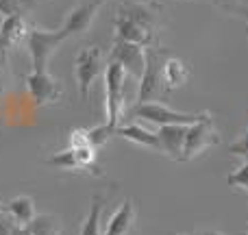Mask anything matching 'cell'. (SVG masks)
<instances>
[{
  "instance_id": "1",
  "label": "cell",
  "mask_w": 248,
  "mask_h": 235,
  "mask_svg": "<svg viewBox=\"0 0 248 235\" xmlns=\"http://www.w3.org/2000/svg\"><path fill=\"white\" fill-rule=\"evenodd\" d=\"M128 72L116 61H109L105 68V109H107V120L105 124L116 131L120 126V118L124 111V87H126Z\"/></svg>"
},
{
  "instance_id": "2",
  "label": "cell",
  "mask_w": 248,
  "mask_h": 235,
  "mask_svg": "<svg viewBox=\"0 0 248 235\" xmlns=\"http://www.w3.org/2000/svg\"><path fill=\"white\" fill-rule=\"evenodd\" d=\"M68 39L63 31H48V29H31L26 35V50L31 55L33 72H46V65L57 48Z\"/></svg>"
},
{
  "instance_id": "3",
  "label": "cell",
  "mask_w": 248,
  "mask_h": 235,
  "mask_svg": "<svg viewBox=\"0 0 248 235\" xmlns=\"http://www.w3.org/2000/svg\"><path fill=\"white\" fill-rule=\"evenodd\" d=\"M220 141L218 128L214 124L211 113H202L194 124H189L185 131V144H183V161H192L207 148L216 146Z\"/></svg>"
},
{
  "instance_id": "4",
  "label": "cell",
  "mask_w": 248,
  "mask_h": 235,
  "mask_svg": "<svg viewBox=\"0 0 248 235\" xmlns=\"http://www.w3.org/2000/svg\"><path fill=\"white\" fill-rule=\"evenodd\" d=\"M103 50L98 46H87L74 59V77H77L78 94L83 100L90 98V92L94 87V81L103 72Z\"/></svg>"
},
{
  "instance_id": "5",
  "label": "cell",
  "mask_w": 248,
  "mask_h": 235,
  "mask_svg": "<svg viewBox=\"0 0 248 235\" xmlns=\"http://www.w3.org/2000/svg\"><path fill=\"white\" fill-rule=\"evenodd\" d=\"M133 118L146 120V122H153L157 126H166V124H183V126H189L194 124L202 113H183V111H174V109L166 107L163 103H137L135 107L131 109Z\"/></svg>"
},
{
  "instance_id": "6",
  "label": "cell",
  "mask_w": 248,
  "mask_h": 235,
  "mask_svg": "<svg viewBox=\"0 0 248 235\" xmlns=\"http://www.w3.org/2000/svg\"><path fill=\"white\" fill-rule=\"evenodd\" d=\"M29 98L33 100L35 107H46V105H55L57 100L63 96V87L55 77L46 72H31L24 78Z\"/></svg>"
},
{
  "instance_id": "7",
  "label": "cell",
  "mask_w": 248,
  "mask_h": 235,
  "mask_svg": "<svg viewBox=\"0 0 248 235\" xmlns=\"http://www.w3.org/2000/svg\"><path fill=\"white\" fill-rule=\"evenodd\" d=\"M161 52L159 50H146V68L140 78V90H137V103H153L157 96H161L163 83H161Z\"/></svg>"
},
{
  "instance_id": "8",
  "label": "cell",
  "mask_w": 248,
  "mask_h": 235,
  "mask_svg": "<svg viewBox=\"0 0 248 235\" xmlns=\"http://www.w3.org/2000/svg\"><path fill=\"white\" fill-rule=\"evenodd\" d=\"M109 61H116L120 63L124 70L128 72V77H135L141 78L146 68V48L140 46V44H131V42H124V39H116L111 48V59Z\"/></svg>"
},
{
  "instance_id": "9",
  "label": "cell",
  "mask_w": 248,
  "mask_h": 235,
  "mask_svg": "<svg viewBox=\"0 0 248 235\" xmlns=\"http://www.w3.org/2000/svg\"><path fill=\"white\" fill-rule=\"evenodd\" d=\"M100 7H103V0H85V2H81L78 7H74L72 11L68 13V17H65L61 31H63L68 37L87 33Z\"/></svg>"
},
{
  "instance_id": "10",
  "label": "cell",
  "mask_w": 248,
  "mask_h": 235,
  "mask_svg": "<svg viewBox=\"0 0 248 235\" xmlns=\"http://www.w3.org/2000/svg\"><path fill=\"white\" fill-rule=\"evenodd\" d=\"M29 24H26L24 16L22 13H13L7 16L4 22L0 24V55L7 59V52L11 48L20 46L22 42H26V35H29Z\"/></svg>"
},
{
  "instance_id": "11",
  "label": "cell",
  "mask_w": 248,
  "mask_h": 235,
  "mask_svg": "<svg viewBox=\"0 0 248 235\" xmlns=\"http://www.w3.org/2000/svg\"><path fill=\"white\" fill-rule=\"evenodd\" d=\"M185 131L183 124H166L157 128L159 137V153H166L168 157L183 161V144H185Z\"/></svg>"
},
{
  "instance_id": "12",
  "label": "cell",
  "mask_w": 248,
  "mask_h": 235,
  "mask_svg": "<svg viewBox=\"0 0 248 235\" xmlns=\"http://www.w3.org/2000/svg\"><path fill=\"white\" fill-rule=\"evenodd\" d=\"M113 29H116V39H124V42H131V44H140V46H148L153 42V33L146 31L144 26L135 24L133 20L124 17L118 13L116 20H113Z\"/></svg>"
},
{
  "instance_id": "13",
  "label": "cell",
  "mask_w": 248,
  "mask_h": 235,
  "mask_svg": "<svg viewBox=\"0 0 248 235\" xmlns=\"http://www.w3.org/2000/svg\"><path fill=\"white\" fill-rule=\"evenodd\" d=\"M135 218H137L135 203H133L131 198H126V201L118 207L116 214L109 218L103 235H126L133 229V224H135Z\"/></svg>"
},
{
  "instance_id": "14",
  "label": "cell",
  "mask_w": 248,
  "mask_h": 235,
  "mask_svg": "<svg viewBox=\"0 0 248 235\" xmlns=\"http://www.w3.org/2000/svg\"><path fill=\"white\" fill-rule=\"evenodd\" d=\"M189 78V68L183 63L181 59L176 57H168L161 65V83H163V90L172 92L176 87H183Z\"/></svg>"
},
{
  "instance_id": "15",
  "label": "cell",
  "mask_w": 248,
  "mask_h": 235,
  "mask_svg": "<svg viewBox=\"0 0 248 235\" xmlns=\"http://www.w3.org/2000/svg\"><path fill=\"white\" fill-rule=\"evenodd\" d=\"M118 13L128 17V20H133L135 24L144 26L150 33L155 31V24H157V11H155V7L144 4V2H122Z\"/></svg>"
},
{
  "instance_id": "16",
  "label": "cell",
  "mask_w": 248,
  "mask_h": 235,
  "mask_svg": "<svg viewBox=\"0 0 248 235\" xmlns=\"http://www.w3.org/2000/svg\"><path fill=\"white\" fill-rule=\"evenodd\" d=\"M4 214L13 220V224H20V227H29L31 220L35 218V203L31 196H16L4 205Z\"/></svg>"
},
{
  "instance_id": "17",
  "label": "cell",
  "mask_w": 248,
  "mask_h": 235,
  "mask_svg": "<svg viewBox=\"0 0 248 235\" xmlns=\"http://www.w3.org/2000/svg\"><path fill=\"white\" fill-rule=\"evenodd\" d=\"M116 135H120L122 140L133 141V144H137V146H144V148L159 150V137H157V133L148 131V128L140 126V124H126V126H118L116 128Z\"/></svg>"
},
{
  "instance_id": "18",
  "label": "cell",
  "mask_w": 248,
  "mask_h": 235,
  "mask_svg": "<svg viewBox=\"0 0 248 235\" xmlns=\"http://www.w3.org/2000/svg\"><path fill=\"white\" fill-rule=\"evenodd\" d=\"M105 207V196L103 194H94L92 196V205H90V214L83 220L81 235H103L100 231V214Z\"/></svg>"
},
{
  "instance_id": "19",
  "label": "cell",
  "mask_w": 248,
  "mask_h": 235,
  "mask_svg": "<svg viewBox=\"0 0 248 235\" xmlns=\"http://www.w3.org/2000/svg\"><path fill=\"white\" fill-rule=\"evenodd\" d=\"M29 229L33 235H61V222H59V218L52 214L35 216V218L31 220Z\"/></svg>"
},
{
  "instance_id": "20",
  "label": "cell",
  "mask_w": 248,
  "mask_h": 235,
  "mask_svg": "<svg viewBox=\"0 0 248 235\" xmlns=\"http://www.w3.org/2000/svg\"><path fill=\"white\" fill-rule=\"evenodd\" d=\"M111 135H116V131H113L109 124H98V126H94V128H87V137H90V144L94 146L96 150L103 148V146L107 144L109 140H111Z\"/></svg>"
},
{
  "instance_id": "21",
  "label": "cell",
  "mask_w": 248,
  "mask_h": 235,
  "mask_svg": "<svg viewBox=\"0 0 248 235\" xmlns=\"http://www.w3.org/2000/svg\"><path fill=\"white\" fill-rule=\"evenodd\" d=\"M227 185L233 189H242V192H248V161L242 163L240 168L231 172L227 176Z\"/></svg>"
},
{
  "instance_id": "22",
  "label": "cell",
  "mask_w": 248,
  "mask_h": 235,
  "mask_svg": "<svg viewBox=\"0 0 248 235\" xmlns=\"http://www.w3.org/2000/svg\"><path fill=\"white\" fill-rule=\"evenodd\" d=\"M229 153L237 155V157H242V159H246L248 161V128L242 133L240 137H237V141H233V144L229 146Z\"/></svg>"
},
{
  "instance_id": "23",
  "label": "cell",
  "mask_w": 248,
  "mask_h": 235,
  "mask_svg": "<svg viewBox=\"0 0 248 235\" xmlns=\"http://www.w3.org/2000/svg\"><path fill=\"white\" fill-rule=\"evenodd\" d=\"M0 13L4 17L13 16V13H20V2L17 0H0Z\"/></svg>"
},
{
  "instance_id": "24",
  "label": "cell",
  "mask_w": 248,
  "mask_h": 235,
  "mask_svg": "<svg viewBox=\"0 0 248 235\" xmlns=\"http://www.w3.org/2000/svg\"><path fill=\"white\" fill-rule=\"evenodd\" d=\"M9 235H33L29 227H20V224H11L9 229Z\"/></svg>"
},
{
  "instance_id": "25",
  "label": "cell",
  "mask_w": 248,
  "mask_h": 235,
  "mask_svg": "<svg viewBox=\"0 0 248 235\" xmlns=\"http://www.w3.org/2000/svg\"><path fill=\"white\" fill-rule=\"evenodd\" d=\"M176 235H222L218 231H194V233H176Z\"/></svg>"
},
{
  "instance_id": "26",
  "label": "cell",
  "mask_w": 248,
  "mask_h": 235,
  "mask_svg": "<svg viewBox=\"0 0 248 235\" xmlns=\"http://www.w3.org/2000/svg\"><path fill=\"white\" fill-rule=\"evenodd\" d=\"M9 229H11V224L0 220V235H9Z\"/></svg>"
},
{
  "instance_id": "27",
  "label": "cell",
  "mask_w": 248,
  "mask_h": 235,
  "mask_svg": "<svg viewBox=\"0 0 248 235\" xmlns=\"http://www.w3.org/2000/svg\"><path fill=\"white\" fill-rule=\"evenodd\" d=\"M2 65H4V57L0 55V90H2Z\"/></svg>"
},
{
  "instance_id": "28",
  "label": "cell",
  "mask_w": 248,
  "mask_h": 235,
  "mask_svg": "<svg viewBox=\"0 0 248 235\" xmlns=\"http://www.w3.org/2000/svg\"><path fill=\"white\" fill-rule=\"evenodd\" d=\"M42 0H22V4H39Z\"/></svg>"
},
{
  "instance_id": "29",
  "label": "cell",
  "mask_w": 248,
  "mask_h": 235,
  "mask_svg": "<svg viewBox=\"0 0 248 235\" xmlns=\"http://www.w3.org/2000/svg\"><path fill=\"white\" fill-rule=\"evenodd\" d=\"M4 214V205H2V201H0V216Z\"/></svg>"
},
{
  "instance_id": "30",
  "label": "cell",
  "mask_w": 248,
  "mask_h": 235,
  "mask_svg": "<svg viewBox=\"0 0 248 235\" xmlns=\"http://www.w3.org/2000/svg\"><path fill=\"white\" fill-rule=\"evenodd\" d=\"M242 2H244V4H248V0H242Z\"/></svg>"
},
{
  "instance_id": "31",
  "label": "cell",
  "mask_w": 248,
  "mask_h": 235,
  "mask_svg": "<svg viewBox=\"0 0 248 235\" xmlns=\"http://www.w3.org/2000/svg\"><path fill=\"white\" fill-rule=\"evenodd\" d=\"M246 33H248V26H246Z\"/></svg>"
}]
</instances>
